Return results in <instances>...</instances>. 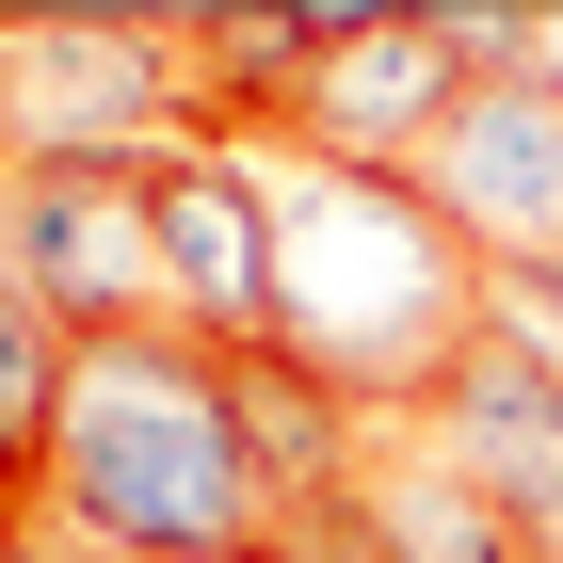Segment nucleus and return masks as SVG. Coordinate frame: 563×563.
Segmentation results:
<instances>
[{
	"instance_id": "obj_1",
	"label": "nucleus",
	"mask_w": 563,
	"mask_h": 563,
	"mask_svg": "<svg viewBox=\"0 0 563 563\" xmlns=\"http://www.w3.org/2000/svg\"><path fill=\"white\" fill-rule=\"evenodd\" d=\"M48 531L97 563H274V483L242 451L210 339H81L48 434Z\"/></svg>"
},
{
	"instance_id": "obj_2",
	"label": "nucleus",
	"mask_w": 563,
	"mask_h": 563,
	"mask_svg": "<svg viewBox=\"0 0 563 563\" xmlns=\"http://www.w3.org/2000/svg\"><path fill=\"white\" fill-rule=\"evenodd\" d=\"M258 162H274V242H290V322L274 339L354 419H419L451 387V354L483 339L467 225L419 177H371V162H290V145H258Z\"/></svg>"
},
{
	"instance_id": "obj_3",
	"label": "nucleus",
	"mask_w": 563,
	"mask_h": 563,
	"mask_svg": "<svg viewBox=\"0 0 563 563\" xmlns=\"http://www.w3.org/2000/svg\"><path fill=\"white\" fill-rule=\"evenodd\" d=\"M225 130L177 0H0V177L16 162H194Z\"/></svg>"
},
{
	"instance_id": "obj_4",
	"label": "nucleus",
	"mask_w": 563,
	"mask_h": 563,
	"mask_svg": "<svg viewBox=\"0 0 563 563\" xmlns=\"http://www.w3.org/2000/svg\"><path fill=\"white\" fill-rule=\"evenodd\" d=\"M145 177L162 162H16L0 177V242L65 339H177V258H162Z\"/></svg>"
},
{
	"instance_id": "obj_5",
	"label": "nucleus",
	"mask_w": 563,
	"mask_h": 563,
	"mask_svg": "<svg viewBox=\"0 0 563 563\" xmlns=\"http://www.w3.org/2000/svg\"><path fill=\"white\" fill-rule=\"evenodd\" d=\"M467 48L434 33V0H339L322 16V65L290 81V113H274L258 145H290V162H371V177H419L434 130L467 113Z\"/></svg>"
},
{
	"instance_id": "obj_6",
	"label": "nucleus",
	"mask_w": 563,
	"mask_h": 563,
	"mask_svg": "<svg viewBox=\"0 0 563 563\" xmlns=\"http://www.w3.org/2000/svg\"><path fill=\"white\" fill-rule=\"evenodd\" d=\"M419 194L467 225V258H483V274L563 258V65H548V48H531V65H483V81H467V113L434 130Z\"/></svg>"
},
{
	"instance_id": "obj_7",
	"label": "nucleus",
	"mask_w": 563,
	"mask_h": 563,
	"mask_svg": "<svg viewBox=\"0 0 563 563\" xmlns=\"http://www.w3.org/2000/svg\"><path fill=\"white\" fill-rule=\"evenodd\" d=\"M145 210H162V258H177V339L258 354L274 322H290V242H274V162H258V145L162 162Z\"/></svg>"
},
{
	"instance_id": "obj_8",
	"label": "nucleus",
	"mask_w": 563,
	"mask_h": 563,
	"mask_svg": "<svg viewBox=\"0 0 563 563\" xmlns=\"http://www.w3.org/2000/svg\"><path fill=\"white\" fill-rule=\"evenodd\" d=\"M274 563H531V531H516V499L467 483L419 419H371L354 499H339V516H306Z\"/></svg>"
},
{
	"instance_id": "obj_9",
	"label": "nucleus",
	"mask_w": 563,
	"mask_h": 563,
	"mask_svg": "<svg viewBox=\"0 0 563 563\" xmlns=\"http://www.w3.org/2000/svg\"><path fill=\"white\" fill-rule=\"evenodd\" d=\"M65 371H81V339L33 306V274H16V242H0V531L48 516V434H65Z\"/></svg>"
},
{
	"instance_id": "obj_10",
	"label": "nucleus",
	"mask_w": 563,
	"mask_h": 563,
	"mask_svg": "<svg viewBox=\"0 0 563 563\" xmlns=\"http://www.w3.org/2000/svg\"><path fill=\"white\" fill-rule=\"evenodd\" d=\"M483 322H499V339H516L531 371L563 387V258H516V274H483Z\"/></svg>"
},
{
	"instance_id": "obj_11",
	"label": "nucleus",
	"mask_w": 563,
	"mask_h": 563,
	"mask_svg": "<svg viewBox=\"0 0 563 563\" xmlns=\"http://www.w3.org/2000/svg\"><path fill=\"white\" fill-rule=\"evenodd\" d=\"M0 563H97V548H65L48 516H16V531H0Z\"/></svg>"
}]
</instances>
